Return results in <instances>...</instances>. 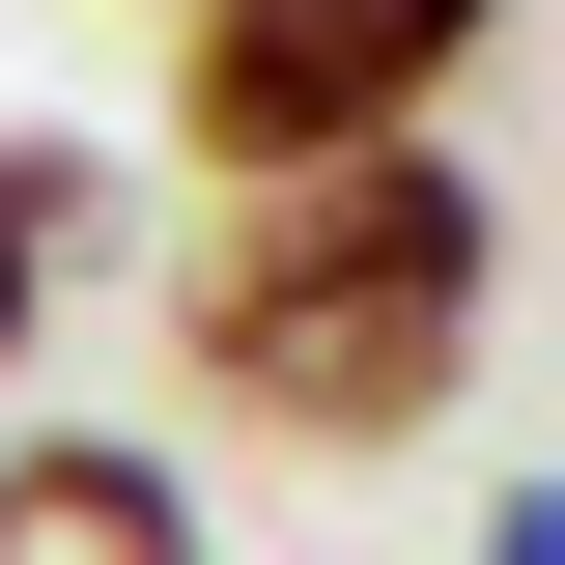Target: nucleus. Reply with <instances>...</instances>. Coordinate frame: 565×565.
<instances>
[{"label": "nucleus", "instance_id": "1", "mask_svg": "<svg viewBox=\"0 0 565 565\" xmlns=\"http://www.w3.org/2000/svg\"><path fill=\"white\" fill-rule=\"evenodd\" d=\"M481 311H509V226H481V170H452V114H424V141H311V170H226L199 255H170L199 396L282 424V452H396V424H452Z\"/></svg>", "mask_w": 565, "mask_h": 565}, {"label": "nucleus", "instance_id": "2", "mask_svg": "<svg viewBox=\"0 0 565 565\" xmlns=\"http://www.w3.org/2000/svg\"><path fill=\"white\" fill-rule=\"evenodd\" d=\"M509 0H170V114L199 170H311V141H424Z\"/></svg>", "mask_w": 565, "mask_h": 565}, {"label": "nucleus", "instance_id": "3", "mask_svg": "<svg viewBox=\"0 0 565 565\" xmlns=\"http://www.w3.org/2000/svg\"><path fill=\"white\" fill-rule=\"evenodd\" d=\"M0 565H199V481L114 424H0Z\"/></svg>", "mask_w": 565, "mask_h": 565}, {"label": "nucleus", "instance_id": "4", "mask_svg": "<svg viewBox=\"0 0 565 565\" xmlns=\"http://www.w3.org/2000/svg\"><path fill=\"white\" fill-rule=\"evenodd\" d=\"M57 255H85V170H57V141H0V367L57 340Z\"/></svg>", "mask_w": 565, "mask_h": 565}, {"label": "nucleus", "instance_id": "5", "mask_svg": "<svg viewBox=\"0 0 565 565\" xmlns=\"http://www.w3.org/2000/svg\"><path fill=\"white\" fill-rule=\"evenodd\" d=\"M481 565H565V481H509V509H481Z\"/></svg>", "mask_w": 565, "mask_h": 565}]
</instances>
